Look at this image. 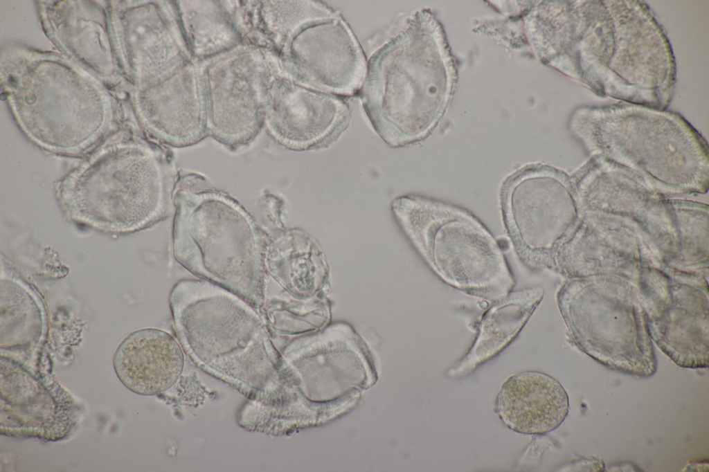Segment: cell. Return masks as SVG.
<instances>
[{
  "mask_svg": "<svg viewBox=\"0 0 709 472\" xmlns=\"http://www.w3.org/2000/svg\"><path fill=\"white\" fill-rule=\"evenodd\" d=\"M404 233L446 284L487 301L507 296L515 280L499 242L467 211L414 195L392 202Z\"/></svg>",
  "mask_w": 709,
  "mask_h": 472,
  "instance_id": "cell-2",
  "label": "cell"
},
{
  "mask_svg": "<svg viewBox=\"0 0 709 472\" xmlns=\"http://www.w3.org/2000/svg\"><path fill=\"white\" fill-rule=\"evenodd\" d=\"M266 270L289 293L309 299L324 284L326 262L322 251L305 233L286 230L268 242Z\"/></svg>",
  "mask_w": 709,
  "mask_h": 472,
  "instance_id": "cell-8",
  "label": "cell"
},
{
  "mask_svg": "<svg viewBox=\"0 0 709 472\" xmlns=\"http://www.w3.org/2000/svg\"><path fill=\"white\" fill-rule=\"evenodd\" d=\"M183 352L168 333L143 329L127 336L117 348L114 367L130 391L152 396L170 388L182 372Z\"/></svg>",
  "mask_w": 709,
  "mask_h": 472,
  "instance_id": "cell-7",
  "label": "cell"
},
{
  "mask_svg": "<svg viewBox=\"0 0 709 472\" xmlns=\"http://www.w3.org/2000/svg\"><path fill=\"white\" fill-rule=\"evenodd\" d=\"M506 229L523 265L536 273L555 266L554 251L568 225V193L548 170L530 167L512 177L503 194Z\"/></svg>",
  "mask_w": 709,
  "mask_h": 472,
  "instance_id": "cell-5",
  "label": "cell"
},
{
  "mask_svg": "<svg viewBox=\"0 0 709 472\" xmlns=\"http://www.w3.org/2000/svg\"><path fill=\"white\" fill-rule=\"evenodd\" d=\"M174 171L150 156L100 159L73 176L65 199L73 214L99 227L134 230L165 216Z\"/></svg>",
  "mask_w": 709,
  "mask_h": 472,
  "instance_id": "cell-3",
  "label": "cell"
},
{
  "mask_svg": "<svg viewBox=\"0 0 709 472\" xmlns=\"http://www.w3.org/2000/svg\"><path fill=\"white\" fill-rule=\"evenodd\" d=\"M170 302L190 349L204 361L265 356L258 317L245 300L213 282L183 280Z\"/></svg>",
  "mask_w": 709,
  "mask_h": 472,
  "instance_id": "cell-4",
  "label": "cell"
},
{
  "mask_svg": "<svg viewBox=\"0 0 709 472\" xmlns=\"http://www.w3.org/2000/svg\"><path fill=\"white\" fill-rule=\"evenodd\" d=\"M177 260L203 280L259 307L264 300L267 240L231 197L194 173H180L172 197Z\"/></svg>",
  "mask_w": 709,
  "mask_h": 472,
  "instance_id": "cell-1",
  "label": "cell"
},
{
  "mask_svg": "<svg viewBox=\"0 0 709 472\" xmlns=\"http://www.w3.org/2000/svg\"><path fill=\"white\" fill-rule=\"evenodd\" d=\"M568 410V396L562 385L538 371L521 372L508 377L494 402V412L503 424L524 435H544L555 430Z\"/></svg>",
  "mask_w": 709,
  "mask_h": 472,
  "instance_id": "cell-6",
  "label": "cell"
}]
</instances>
